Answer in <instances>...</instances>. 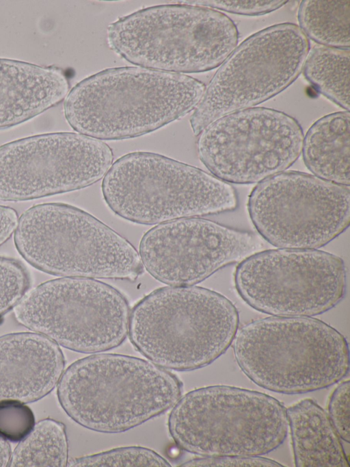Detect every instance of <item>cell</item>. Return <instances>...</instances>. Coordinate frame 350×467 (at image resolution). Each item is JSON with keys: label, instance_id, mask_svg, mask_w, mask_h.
Here are the masks:
<instances>
[{"label": "cell", "instance_id": "ffe728a7", "mask_svg": "<svg viewBox=\"0 0 350 467\" xmlns=\"http://www.w3.org/2000/svg\"><path fill=\"white\" fill-rule=\"evenodd\" d=\"M349 49L314 46L302 71L304 77L326 98L349 110Z\"/></svg>", "mask_w": 350, "mask_h": 467}, {"label": "cell", "instance_id": "83f0119b", "mask_svg": "<svg viewBox=\"0 0 350 467\" xmlns=\"http://www.w3.org/2000/svg\"><path fill=\"white\" fill-rule=\"evenodd\" d=\"M184 467H224V466H265L282 467L283 466L274 460L260 456H202L183 463Z\"/></svg>", "mask_w": 350, "mask_h": 467}, {"label": "cell", "instance_id": "ac0fdd59", "mask_svg": "<svg viewBox=\"0 0 350 467\" xmlns=\"http://www.w3.org/2000/svg\"><path fill=\"white\" fill-rule=\"evenodd\" d=\"M286 415L296 466H349L327 413L315 401L301 400L286 409Z\"/></svg>", "mask_w": 350, "mask_h": 467}, {"label": "cell", "instance_id": "4316f807", "mask_svg": "<svg viewBox=\"0 0 350 467\" xmlns=\"http://www.w3.org/2000/svg\"><path fill=\"white\" fill-rule=\"evenodd\" d=\"M349 381L340 383L328 402V416L339 437L349 442Z\"/></svg>", "mask_w": 350, "mask_h": 467}, {"label": "cell", "instance_id": "30bf717a", "mask_svg": "<svg viewBox=\"0 0 350 467\" xmlns=\"http://www.w3.org/2000/svg\"><path fill=\"white\" fill-rule=\"evenodd\" d=\"M310 49L300 27L283 23L245 39L221 64L190 118L195 136L228 114L253 108L299 75Z\"/></svg>", "mask_w": 350, "mask_h": 467}, {"label": "cell", "instance_id": "9a60e30c", "mask_svg": "<svg viewBox=\"0 0 350 467\" xmlns=\"http://www.w3.org/2000/svg\"><path fill=\"white\" fill-rule=\"evenodd\" d=\"M263 248L262 241L252 232L191 217L151 228L142 238L138 253L144 268L157 280L188 286Z\"/></svg>", "mask_w": 350, "mask_h": 467}, {"label": "cell", "instance_id": "f546056e", "mask_svg": "<svg viewBox=\"0 0 350 467\" xmlns=\"http://www.w3.org/2000/svg\"><path fill=\"white\" fill-rule=\"evenodd\" d=\"M11 453L10 446L7 440L0 438V467L8 466Z\"/></svg>", "mask_w": 350, "mask_h": 467}, {"label": "cell", "instance_id": "52a82bcc", "mask_svg": "<svg viewBox=\"0 0 350 467\" xmlns=\"http://www.w3.org/2000/svg\"><path fill=\"white\" fill-rule=\"evenodd\" d=\"M101 189L114 214L142 225L217 214L238 206L230 184L152 152H132L118 159L104 176Z\"/></svg>", "mask_w": 350, "mask_h": 467}, {"label": "cell", "instance_id": "6da1fadb", "mask_svg": "<svg viewBox=\"0 0 350 467\" xmlns=\"http://www.w3.org/2000/svg\"><path fill=\"white\" fill-rule=\"evenodd\" d=\"M206 86L181 73L141 66L105 69L76 84L64 103L77 133L100 140L138 137L194 110Z\"/></svg>", "mask_w": 350, "mask_h": 467}, {"label": "cell", "instance_id": "d6986e66", "mask_svg": "<svg viewBox=\"0 0 350 467\" xmlns=\"http://www.w3.org/2000/svg\"><path fill=\"white\" fill-rule=\"evenodd\" d=\"M349 111L324 116L315 121L304 138L305 165L314 176L349 186Z\"/></svg>", "mask_w": 350, "mask_h": 467}, {"label": "cell", "instance_id": "5b68a950", "mask_svg": "<svg viewBox=\"0 0 350 467\" xmlns=\"http://www.w3.org/2000/svg\"><path fill=\"white\" fill-rule=\"evenodd\" d=\"M14 242L26 262L53 275L134 281L144 271L139 253L126 239L66 203H44L25 210Z\"/></svg>", "mask_w": 350, "mask_h": 467}, {"label": "cell", "instance_id": "3957f363", "mask_svg": "<svg viewBox=\"0 0 350 467\" xmlns=\"http://www.w3.org/2000/svg\"><path fill=\"white\" fill-rule=\"evenodd\" d=\"M239 318L224 295L199 286H165L139 301L131 311L134 347L154 364L187 371L204 367L232 343Z\"/></svg>", "mask_w": 350, "mask_h": 467}, {"label": "cell", "instance_id": "ba28073f", "mask_svg": "<svg viewBox=\"0 0 350 467\" xmlns=\"http://www.w3.org/2000/svg\"><path fill=\"white\" fill-rule=\"evenodd\" d=\"M170 436L201 456H260L279 447L288 429L286 409L273 397L228 386L198 388L170 414Z\"/></svg>", "mask_w": 350, "mask_h": 467}, {"label": "cell", "instance_id": "44dd1931", "mask_svg": "<svg viewBox=\"0 0 350 467\" xmlns=\"http://www.w3.org/2000/svg\"><path fill=\"white\" fill-rule=\"evenodd\" d=\"M297 18L308 38L321 46L349 49L350 1H302Z\"/></svg>", "mask_w": 350, "mask_h": 467}, {"label": "cell", "instance_id": "4fadbf2b", "mask_svg": "<svg viewBox=\"0 0 350 467\" xmlns=\"http://www.w3.org/2000/svg\"><path fill=\"white\" fill-rule=\"evenodd\" d=\"M198 136V157L211 174L238 184L259 183L282 173L299 158L304 141L295 118L264 107L228 114Z\"/></svg>", "mask_w": 350, "mask_h": 467}, {"label": "cell", "instance_id": "f1b7e54d", "mask_svg": "<svg viewBox=\"0 0 350 467\" xmlns=\"http://www.w3.org/2000/svg\"><path fill=\"white\" fill-rule=\"evenodd\" d=\"M18 220V214L15 210L0 205V246L14 233Z\"/></svg>", "mask_w": 350, "mask_h": 467}, {"label": "cell", "instance_id": "2e32d148", "mask_svg": "<svg viewBox=\"0 0 350 467\" xmlns=\"http://www.w3.org/2000/svg\"><path fill=\"white\" fill-rule=\"evenodd\" d=\"M65 359L59 345L36 332L0 336V402L30 403L57 385Z\"/></svg>", "mask_w": 350, "mask_h": 467}, {"label": "cell", "instance_id": "8fae6325", "mask_svg": "<svg viewBox=\"0 0 350 467\" xmlns=\"http://www.w3.org/2000/svg\"><path fill=\"white\" fill-rule=\"evenodd\" d=\"M234 286L254 309L275 316H312L340 303L347 288L343 260L317 249L256 253L237 266Z\"/></svg>", "mask_w": 350, "mask_h": 467}, {"label": "cell", "instance_id": "5bb4252c", "mask_svg": "<svg viewBox=\"0 0 350 467\" xmlns=\"http://www.w3.org/2000/svg\"><path fill=\"white\" fill-rule=\"evenodd\" d=\"M111 149L79 133L31 136L0 146V201H23L77 190L101 179Z\"/></svg>", "mask_w": 350, "mask_h": 467}, {"label": "cell", "instance_id": "7402d4cb", "mask_svg": "<svg viewBox=\"0 0 350 467\" xmlns=\"http://www.w3.org/2000/svg\"><path fill=\"white\" fill-rule=\"evenodd\" d=\"M68 442L63 423L46 418L36 423L11 453V467H64Z\"/></svg>", "mask_w": 350, "mask_h": 467}, {"label": "cell", "instance_id": "7c38bea8", "mask_svg": "<svg viewBox=\"0 0 350 467\" xmlns=\"http://www.w3.org/2000/svg\"><path fill=\"white\" fill-rule=\"evenodd\" d=\"M349 187L306 173L282 172L254 188L247 210L258 233L271 245L317 249L348 228Z\"/></svg>", "mask_w": 350, "mask_h": 467}, {"label": "cell", "instance_id": "cb8c5ba5", "mask_svg": "<svg viewBox=\"0 0 350 467\" xmlns=\"http://www.w3.org/2000/svg\"><path fill=\"white\" fill-rule=\"evenodd\" d=\"M30 284L29 274L20 261L0 256V317L14 308Z\"/></svg>", "mask_w": 350, "mask_h": 467}, {"label": "cell", "instance_id": "603a6c76", "mask_svg": "<svg viewBox=\"0 0 350 467\" xmlns=\"http://www.w3.org/2000/svg\"><path fill=\"white\" fill-rule=\"evenodd\" d=\"M68 466H159L170 464L154 451L143 446H124L77 457L68 461Z\"/></svg>", "mask_w": 350, "mask_h": 467}, {"label": "cell", "instance_id": "d4e9b609", "mask_svg": "<svg viewBox=\"0 0 350 467\" xmlns=\"http://www.w3.org/2000/svg\"><path fill=\"white\" fill-rule=\"evenodd\" d=\"M35 425L31 409L18 401L0 402V438L10 442H20Z\"/></svg>", "mask_w": 350, "mask_h": 467}, {"label": "cell", "instance_id": "7a4b0ae2", "mask_svg": "<svg viewBox=\"0 0 350 467\" xmlns=\"http://www.w3.org/2000/svg\"><path fill=\"white\" fill-rule=\"evenodd\" d=\"M183 383L167 369L130 355L98 353L64 371L57 397L66 414L97 432L120 433L172 407Z\"/></svg>", "mask_w": 350, "mask_h": 467}, {"label": "cell", "instance_id": "8992f818", "mask_svg": "<svg viewBox=\"0 0 350 467\" xmlns=\"http://www.w3.org/2000/svg\"><path fill=\"white\" fill-rule=\"evenodd\" d=\"M107 36L110 48L127 62L181 74L218 67L239 41L229 16L188 3L139 10L110 24Z\"/></svg>", "mask_w": 350, "mask_h": 467}, {"label": "cell", "instance_id": "e0dca14e", "mask_svg": "<svg viewBox=\"0 0 350 467\" xmlns=\"http://www.w3.org/2000/svg\"><path fill=\"white\" fill-rule=\"evenodd\" d=\"M69 89L68 79L60 68L0 58V129L55 106Z\"/></svg>", "mask_w": 350, "mask_h": 467}, {"label": "cell", "instance_id": "277c9868", "mask_svg": "<svg viewBox=\"0 0 350 467\" xmlns=\"http://www.w3.org/2000/svg\"><path fill=\"white\" fill-rule=\"evenodd\" d=\"M237 363L256 385L282 394L331 386L349 370L346 338L311 316H271L237 330L232 341Z\"/></svg>", "mask_w": 350, "mask_h": 467}, {"label": "cell", "instance_id": "484cf974", "mask_svg": "<svg viewBox=\"0 0 350 467\" xmlns=\"http://www.w3.org/2000/svg\"><path fill=\"white\" fill-rule=\"evenodd\" d=\"M188 4L219 9L230 13L256 16L269 13L284 5L288 1H186Z\"/></svg>", "mask_w": 350, "mask_h": 467}, {"label": "cell", "instance_id": "9c48e42d", "mask_svg": "<svg viewBox=\"0 0 350 467\" xmlns=\"http://www.w3.org/2000/svg\"><path fill=\"white\" fill-rule=\"evenodd\" d=\"M16 321L58 345L96 353L120 346L131 309L116 288L93 278L62 277L27 292L14 308Z\"/></svg>", "mask_w": 350, "mask_h": 467}]
</instances>
